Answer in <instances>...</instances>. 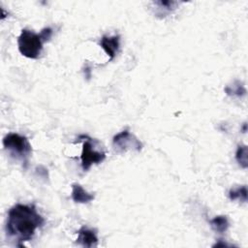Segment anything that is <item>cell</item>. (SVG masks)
Masks as SVG:
<instances>
[{
  "instance_id": "15",
  "label": "cell",
  "mask_w": 248,
  "mask_h": 248,
  "mask_svg": "<svg viewBox=\"0 0 248 248\" xmlns=\"http://www.w3.org/2000/svg\"><path fill=\"white\" fill-rule=\"evenodd\" d=\"M216 246H223V247H224V246H229V245H228L226 242H222V240L220 239L219 242H216V243L213 245V247H216Z\"/></svg>"
},
{
  "instance_id": "13",
  "label": "cell",
  "mask_w": 248,
  "mask_h": 248,
  "mask_svg": "<svg viewBox=\"0 0 248 248\" xmlns=\"http://www.w3.org/2000/svg\"><path fill=\"white\" fill-rule=\"evenodd\" d=\"M229 198L232 201L239 200L242 202H246L247 201V187L245 185H242L237 188L231 189L229 192Z\"/></svg>"
},
{
  "instance_id": "2",
  "label": "cell",
  "mask_w": 248,
  "mask_h": 248,
  "mask_svg": "<svg viewBox=\"0 0 248 248\" xmlns=\"http://www.w3.org/2000/svg\"><path fill=\"white\" fill-rule=\"evenodd\" d=\"M3 146L9 151L11 156L16 160H20L24 168L27 167L32 148L26 137L16 133H9L3 139Z\"/></svg>"
},
{
  "instance_id": "1",
  "label": "cell",
  "mask_w": 248,
  "mask_h": 248,
  "mask_svg": "<svg viewBox=\"0 0 248 248\" xmlns=\"http://www.w3.org/2000/svg\"><path fill=\"white\" fill-rule=\"evenodd\" d=\"M45 219L33 204L17 203L10 208L6 223V232L16 240V245L31 240L37 229L42 227Z\"/></svg>"
},
{
  "instance_id": "4",
  "label": "cell",
  "mask_w": 248,
  "mask_h": 248,
  "mask_svg": "<svg viewBox=\"0 0 248 248\" xmlns=\"http://www.w3.org/2000/svg\"><path fill=\"white\" fill-rule=\"evenodd\" d=\"M80 137L84 139V141L82 143V151H81L80 159H81V168L85 171V170H88L93 164L102 163L106 159V153L101 151H96L93 149L92 139L84 135Z\"/></svg>"
},
{
  "instance_id": "5",
  "label": "cell",
  "mask_w": 248,
  "mask_h": 248,
  "mask_svg": "<svg viewBox=\"0 0 248 248\" xmlns=\"http://www.w3.org/2000/svg\"><path fill=\"white\" fill-rule=\"evenodd\" d=\"M112 145L117 152H126L127 150L140 152L142 149V143L128 130L116 134L112 139Z\"/></svg>"
},
{
  "instance_id": "7",
  "label": "cell",
  "mask_w": 248,
  "mask_h": 248,
  "mask_svg": "<svg viewBox=\"0 0 248 248\" xmlns=\"http://www.w3.org/2000/svg\"><path fill=\"white\" fill-rule=\"evenodd\" d=\"M77 243L83 247H93L98 244V237L96 234V231L88 229L83 226L78 231V238Z\"/></svg>"
},
{
  "instance_id": "12",
  "label": "cell",
  "mask_w": 248,
  "mask_h": 248,
  "mask_svg": "<svg viewBox=\"0 0 248 248\" xmlns=\"http://www.w3.org/2000/svg\"><path fill=\"white\" fill-rule=\"evenodd\" d=\"M247 154H248L247 145L240 144L237 146L236 151H235V160L242 169H247V167H248Z\"/></svg>"
},
{
  "instance_id": "11",
  "label": "cell",
  "mask_w": 248,
  "mask_h": 248,
  "mask_svg": "<svg viewBox=\"0 0 248 248\" xmlns=\"http://www.w3.org/2000/svg\"><path fill=\"white\" fill-rule=\"evenodd\" d=\"M210 226L214 232L223 233L228 230L230 224H229V220H228L227 216L218 215V216L214 217L212 220H210Z\"/></svg>"
},
{
  "instance_id": "9",
  "label": "cell",
  "mask_w": 248,
  "mask_h": 248,
  "mask_svg": "<svg viewBox=\"0 0 248 248\" xmlns=\"http://www.w3.org/2000/svg\"><path fill=\"white\" fill-rule=\"evenodd\" d=\"M180 2L176 1H155L153 2L154 5V14L156 16L163 18L170 15L173 10L176 9L177 5Z\"/></svg>"
},
{
  "instance_id": "3",
  "label": "cell",
  "mask_w": 248,
  "mask_h": 248,
  "mask_svg": "<svg viewBox=\"0 0 248 248\" xmlns=\"http://www.w3.org/2000/svg\"><path fill=\"white\" fill-rule=\"evenodd\" d=\"M45 40L40 33H35L28 29H22L17 39L19 52L30 59H37L42 53Z\"/></svg>"
},
{
  "instance_id": "6",
  "label": "cell",
  "mask_w": 248,
  "mask_h": 248,
  "mask_svg": "<svg viewBox=\"0 0 248 248\" xmlns=\"http://www.w3.org/2000/svg\"><path fill=\"white\" fill-rule=\"evenodd\" d=\"M100 46L105 50L109 60L114 59L116 53L119 50L120 46V37L119 35L114 36H103L100 40Z\"/></svg>"
},
{
  "instance_id": "8",
  "label": "cell",
  "mask_w": 248,
  "mask_h": 248,
  "mask_svg": "<svg viewBox=\"0 0 248 248\" xmlns=\"http://www.w3.org/2000/svg\"><path fill=\"white\" fill-rule=\"evenodd\" d=\"M71 197H72V200L78 203H88L89 202L93 201L95 198V196L93 194L88 193L78 183L72 184Z\"/></svg>"
},
{
  "instance_id": "14",
  "label": "cell",
  "mask_w": 248,
  "mask_h": 248,
  "mask_svg": "<svg viewBox=\"0 0 248 248\" xmlns=\"http://www.w3.org/2000/svg\"><path fill=\"white\" fill-rule=\"evenodd\" d=\"M36 172H37L40 176H43L44 178H46V177H47V170H46L45 167H43V166L37 167Z\"/></svg>"
},
{
  "instance_id": "10",
  "label": "cell",
  "mask_w": 248,
  "mask_h": 248,
  "mask_svg": "<svg viewBox=\"0 0 248 248\" xmlns=\"http://www.w3.org/2000/svg\"><path fill=\"white\" fill-rule=\"evenodd\" d=\"M224 90L227 95L232 96V97H237V98H241V97L245 96L246 92H247L243 83L239 80H235L232 82V84L227 85Z\"/></svg>"
}]
</instances>
